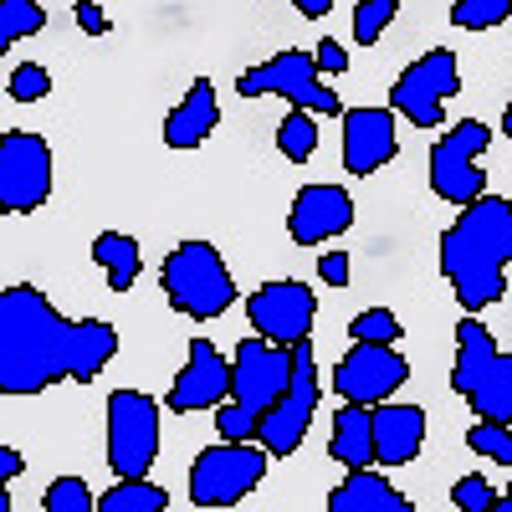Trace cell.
Masks as SVG:
<instances>
[{"label":"cell","mask_w":512,"mask_h":512,"mask_svg":"<svg viewBox=\"0 0 512 512\" xmlns=\"http://www.w3.org/2000/svg\"><path fill=\"white\" fill-rule=\"evenodd\" d=\"M118 354V328L103 318H62L52 297L16 282L0 292V390L41 395L47 384H93Z\"/></svg>","instance_id":"obj_1"},{"label":"cell","mask_w":512,"mask_h":512,"mask_svg":"<svg viewBox=\"0 0 512 512\" xmlns=\"http://www.w3.org/2000/svg\"><path fill=\"white\" fill-rule=\"evenodd\" d=\"M512 267V200L482 195L461 205V216L441 231V277L466 313H482L507 297Z\"/></svg>","instance_id":"obj_2"},{"label":"cell","mask_w":512,"mask_h":512,"mask_svg":"<svg viewBox=\"0 0 512 512\" xmlns=\"http://www.w3.org/2000/svg\"><path fill=\"white\" fill-rule=\"evenodd\" d=\"M292 384V349L267 344V338H241L231 359V400L216 410L221 441H256L267 410Z\"/></svg>","instance_id":"obj_3"},{"label":"cell","mask_w":512,"mask_h":512,"mask_svg":"<svg viewBox=\"0 0 512 512\" xmlns=\"http://www.w3.org/2000/svg\"><path fill=\"white\" fill-rule=\"evenodd\" d=\"M451 390L472 405L477 420L512 425V354L497 349L492 328L466 313L456 323V364H451Z\"/></svg>","instance_id":"obj_4"},{"label":"cell","mask_w":512,"mask_h":512,"mask_svg":"<svg viewBox=\"0 0 512 512\" xmlns=\"http://www.w3.org/2000/svg\"><path fill=\"white\" fill-rule=\"evenodd\" d=\"M159 287L169 297V308L195 318V323H210L221 318L231 303H236V282L226 272V256L210 246V241H180L175 251L164 256L159 267Z\"/></svg>","instance_id":"obj_5"},{"label":"cell","mask_w":512,"mask_h":512,"mask_svg":"<svg viewBox=\"0 0 512 512\" xmlns=\"http://www.w3.org/2000/svg\"><path fill=\"white\" fill-rule=\"evenodd\" d=\"M267 446L262 441H216L190 466V502L195 507H236L267 477Z\"/></svg>","instance_id":"obj_6"},{"label":"cell","mask_w":512,"mask_h":512,"mask_svg":"<svg viewBox=\"0 0 512 512\" xmlns=\"http://www.w3.org/2000/svg\"><path fill=\"white\" fill-rule=\"evenodd\" d=\"M492 144V128L482 118H461L431 144V190L446 205H472L487 195V175H482V154Z\"/></svg>","instance_id":"obj_7"},{"label":"cell","mask_w":512,"mask_h":512,"mask_svg":"<svg viewBox=\"0 0 512 512\" xmlns=\"http://www.w3.org/2000/svg\"><path fill=\"white\" fill-rule=\"evenodd\" d=\"M159 400L144 390H113L108 400V466L113 477H149L159 456Z\"/></svg>","instance_id":"obj_8"},{"label":"cell","mask_w":512,"mask_h":512,"mask_svg":"<svg viewBox=\"0 0 512 512\" xmlns=\"http://www.w3.org/2000/svg\"><path fill=\"white\" fill-rule=\"evenodd\" d=\"M236 93H241V98L277 93V98H287L292 108H308V113H318V118L344 113L338 93H333V88H323L313 52H277V57H267V62L246 67V72L236 77Z\"/></svg>","instance_id":"obj_9"},{"label":"cell","mask_w":512,"mask_h":512,"mask_svg":"<svg viewBox=\"0 0 512 512\" xmlns=\"http://www.w3.org/2000/svg\"><path fill=\"white\" fill-rule=\"evenodd\" d=\"M461 93V62L456 52L436 47V52H425L415 57L400 77H395V88H390V108L415 123V128H441V108Z\"/></svg>","instance_id":"obj_10"},{"label":"cell","mask_w":512,"mask_h":512,"mask_svg":"<svg viewBox=\"0 0 512 512\" xmlns=\"http://www.w3.org/2000/svg\"><path fill=\"white\" fill-rule=\"evenodd\" d=\"M246 318L256 328V338L267 344H282V349H297L313 338V323H318V297L308 282L297 277H277V282H262L251 297H246Z\"/></svg>","instance_id":"obj_11"},{"label":"cell","mask_w":512,"mask_h":512,"mask_svg":"<svg viewBox=\"0 0 512 512\" xmlns=\"http://www.w3.org/2000/svg\"><path fill=\"white\" fill-rule=\"evenodd\" d=\"M52 200V144L26 128H6L0 139V205L11 216H31Z\"/></svg>","instance_id":"obj_12"},{"label":"cell","mask_w":512,"mask_h":512,"mask_svg":"<svg viewBox=\"0 0 512 512\" xmlns=\"http://www.w3.org/2000/svg\"><path fill=\"white\" fill-rule=\"evenodd\" d=\"M313 415H318V359H313V344H297L292 349V384H287V395L267 410L256 441L267 446V456L282 461L308 441Z\"/></svg>","instance_id":"obj_13"},{"label":"cell","mask_w":512,"mask_h":512,"mask_svg":"<svg viewBox=\"0 0 512 512\" xmlns=\"http://www.w3.org/2000/svg\"><path fill=\"white\" fill-rule=\"evenodd\" d=\"M410 379V359L395 344H354L344 359L333 364V390L344 395V405H384L395 400V390Z\"/></svg>","instance_id":"obj_14"},{"label":"cell","mask_w":512,"mask_h":512,"mask_svg":"<svg viewBox=\"0 0 512 512\" xmlns=\"http://www.w3.org/2000/svg\"><path fill=\"white\" fill-rule=\"evenodd\" d=\"M231 400V359L210 344V338H195L185 369L169 384V410L175 415H195V410H221Z\"/></svg>","instance_id":"obj_15"},{"label":"cell","mask_w":512,"mask_h":512,"mask_svg":"<svg viewBox=\"0 0 512 512\" xmlns=\"http://www.w3.org/2000/svg\"><path fill=\"white\" fill-rule=\"evenodd\" d=\"M354 226V195L344 185H303L287 210V236L297 246H323Z\"/></svg>","instance_id":"obj_16"},{"label":"cell","mask_w":512,"mask_h":512,"mask_svg":"<svg viewBox=\"0 0 512 512\" xmlns=\"http://www.w3.org/2000/svg\"><path fill=\"white\" fill-rule=\"evenodd\" d=\"M400 154L395 108H349L344 113V169L349 175H374Z\"/></svg>","instance_id":"obj_17"},{"label":"cell","mask_w":512,"mask_h":512,"mask_svg":"<svg viewBox=\"0 0 512 512\" xmlns=\"http://www.w3.org/2000/svg\"><path fill=\"white\" fill-rule=\"evenodd\" d=\"M425 446V410L384 400L374 405V466H405Z\"/></svg>","instance_id":"obj_18"},{"label":"cell","mask_w":512,"mask_h":512,"mask_svg":"<svg viewBox=\"0 0 512 512\" xmlns=\"http://www.w3.org/2000/svg\"><path fill=\"white\" fill-rule=\"evenodd\" d=\"M216 123H221L216 88H210V77H195L190 93L180 98V108L164 118V144L169 149H200L210 134H216Z\"/></svg>","instance_id":"obj_19"},{"label":"cell","mask_w":512,"mask_h":512,"mask_svg":"<svg viewBox=\"0 0 512 512\" xmlns=\"http://www.w3.org/2000/svg\"><path fill=\"white\" fill-rule=\"evenodd\" d=\"M328 512H415V502L390 477H379L374 466H364V472H349L328 492Z\"/></svg>","instance_id":"obj_20"},{"label":"cell","mask_w":512,"mask_h":512,"mask_svg":"<svg viewBox=\"0 0 512 512\" xmlns=\"http://www.w3.org/2000/svg\"><path fill=\"white\" fill-rule=\"evenodd\" d=\"M328 456L349 472L374 466V410L369 405H344L333 415V436H328Z\"/></svg>","instance_id":"obj_21"},{"label":"cell","mask_w":512,"mask_h":512,"mask_svg":"<svg viewBox=\"0 0 512 512\" xmlns=\"http://www.w3.org/2000/svg\"><path fill=\"white\" fill-rule=\"evenodd\" d=\"M93 262L103 267V277H108L113 292H128V287L139 282V272H144V251H139V241L128 236V231H103L93 241Z\"/></svg>","instance_id":"obj_22"},{"label":"cell","mask_w":512,"mask_h":512,"mask_svg":"<svg viewBox=\"0 0 512 512\" xmlns=\"http://www.w3.org/2000/svg\"><path fill=\"white\" fill-rule=\"evenodd\" d=\"M164 507H169V492L154 487L149 477H118L98 497V512H164Z\"/></svg>","instance_id":"obj_23"},{"label":"cell","mask_w":512,"mask_h":512,"mask_svg":"<svg viewBox=\"0 0 512 512\" xmlns=\"http://www.w3.org/2000/svg\"><path fill=\"white\" fill-rule=\"evenodd\" d=\"M277 149H282L292 164H308V159L318 154V113L292 108V113L277 123Z\"/></svg>","instance_id":"obj_24"},{"label":"cell","mask_w":512,"mask_h":512,"mask_svg":"<svg viewBox=\"0 0 512 512\" xmlns=\"http://www.w3.org/2000/svg\"><path fill=\"white\" fill-rule=\"evenodd\" d=\"M47 26V11H41V0H0V47H16V41L36 36Z\"/></svg>","instance_id":"obj_25"},{"label":"cell","mask_w":512,"mask_h":512,"mask_svg":"<svg viewBox=\"0 0 512 512\" xmlns=\"http://www.w3.org/2000/svg\"><path fill=\"white\" fill-rule=\"evenodd\" d=\"M512 16V0H451V26L461 31H492Z\"/></svg>","instance_id":"obj_26"},{"label":"cell","mask_w":512,"mask_h":512,"mask_svg":"<svg viewBox=\"0 0 512 512\" xmlns=\"http://www.w3.org/2000/svg\"><path fill=\"white\" fill-rule=\"evenodd\" d=\"M466 446H472L482 461L512 466V425H502V420H477L472 431H466Z\"/></svg>","instance_id":"obj_27"},{"label":"cell","mask_w":512,"mask_h":512,"mask_svg":"<svg viewBox=\"0 0 512 512\" xmlns=\"http://www.w3.org/2000/svg\"><path fill=\"white\" fill-rule=\"evenodd\" d=\"M395 16H400V0H359L354 6V41L359 47H374V41L390 31Z\"/></svg>","instance_id":"obj_28"},{"label":"cell","mask_w":512,"mask_h":512,"mask_svg":"<svg viewBox=\"0 0 512 512\" xmlns=\"http://www.w3.org/2000/svg\"><path fill=\"white\" fill-rule=\"evenodd\" d=\"M349 338L354 344H400V318L390 308H364L354 323H349Z\"/></svg>","instance_id":"obj_29"},{"label":"cell","mask_w":512,"mask_h":512,"mask_svg":"<svg viewBox=\"0 0 512 512\" xmlns=\"http://www.w3.org/2000/svg\"><path fill=\"white\" fill-rule=\"evenodd\" d=\"M41 507L47 512H98V497L82 477H57L47 487V497H41Z\"/></svg>","instance_id":"obj_30"},{"label":"cell","mask_w":512,"mask_h":512,"mask_svg":"<svg viewBox=\"0 0 512 512\" xmlns=\"http://www.w3.org/2000/svg\"><path fill=\"white\" fill-rule=\"evenodd\" d=\"M451 502H456L461 512H492V507H497V487H492L482 472H472V477H461V482L451 487Z\"/></svg>","instance_id":"obj_31"},{"label":"cell","mask_w":512,"mask_h":512,"mask_svg":"<svg viewBox=\"0 0 512 512\" xmlns=\"http://www.w3.org/2000/svg\"><path fill=\"white\" fill-rule=\"evenodd\" d=\"M47 93H52V72H47V67L26 62V67L11 72V98H16V103H41Z\"/></svg>","instance_id":"obj_32"},{"label":"cell","mask_w":512,"mask_h":512,"mask_svg":"<svg viewBox=\"0 0 512 512\" xmlns=\"http://www.w3.org/2000/svg\"><path fill=\"white\" fill-rule=\"evenodd\" d=\"M318 277L328 287H349V251H323L318 256Z\"/></svg>","instance_id":"obj_33"},{"label":"cell","mask_w":512,"mask_h":512,"mask_svg":"<svg viewBox=\"0 0 512 512\" xmlns=\"http://www.w3.org/2000/svg\"><path fill=\"white\" fill-rule=\"evenodd\" d=\"M77 26L88 31V36H103L108 31V16H103L98 0H77Z\"/></svg>","instance_id":"obj_34"},{"label":"cell","mask_w":512,"mask_h":512,"mask_svg":"<svg viewBox=\"0 0 512 512\" xmlns=\"http://www.w3.org/2000/svg\"><path fill=\"white\" fill-rule=\"evenodd\" d=\"M313 62H318V72H344V67H349V52L338 47V41H318Z\"/></svg>","instance_id":"obj_35"},{"label":"cell","mask_w":512,"mask_h":512,"mask_svg":"<svg viewBox=\"0 0 512 512\" xmlns=\"http://www.w3.org/2000/svg\"><path fill=\"white\" fill-rule=\"evenodd\" d=\"M21 466H26V461H21V451H16V446H0V477L16 482V477H21Z\"/></svg>","instance_id":"obj_36"},{"label":"cell","mask_w":512,"mask_h":512,"mask_svg":"<svg viewBox=\"0 0 512 512\" xmlns=\"http://www.w3.org/2000/svg\"><path fill=\"white\" fill-rule=\"evenodd\" d=\"M287 6H297V11H303L308 21H323V16L333 11V0H287Z\"/></svg>","instance_id":"obj_37"},{"label":"cell","mask_w":512,"mask_h":512,"mask_svg":"<svg viewBox=\"0 0 512 512\" xmlns=\"http://www.w3.org/2000/svg\"><path fill=\"white\" fill-rule=\"evenodd\" d=\"M492 512H512V482H507V492L497 497V507H492Z\"/></svg>","instance_id":"obj_38"},{"label":"cell","mask_w":512,"mask_h":512,"mask_svg":"<svg viewBox=\"0 0 512 512\" xmlns=\"http://www.w3.org/2000/svg\"><path fill=\"white\" fill-rule=\"evenodd\" d=\"M502 134H507V139H512V103H507V108H502Z\"/></svg>","instance_id":"obj_39"}]
</instances>
